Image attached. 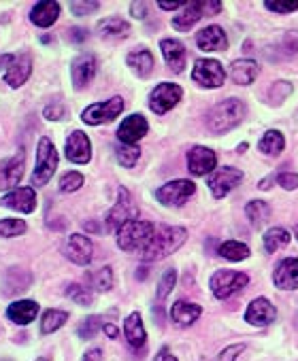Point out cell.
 I'll list each match as a JSON object with an SVG mask.
<instances>
[{
    "mask_svg": "<svg viewBox=\"0 0 298 361\" xmlns=\"http://www.w3.org/2000/svg\"><path fill=\"white\" fill-rule=\"evenodd\" d=\"M188 238V232L186 228H177V226H165V228H158L149 240L145 245V249L141 251V257L145 262H158V259H165L169 257L171 253H175Z\"/></svg>",
    "mask_w": 298,
    "mask_h": 361,
    "instance_id": "cell-1",
    "label": "cell"
},
{
    "mask_svg": "<svg viewBox=\"0 0 298 361\" xmlns=\"http://www.w3.org/2000/svg\"><path fill=\"white\" fill-rule=\"evenodd\" d=\"M245 111H247V109H245V104H243L239 98H226V100L217 102V104L209 111V115H207V126H209L211 132L224 134V132L237 128V126L243 121Z\"/></svg>",
    "mask_w": 298,
    "mask_h": 361,
    "instance_id": "cell-2",
    "label": "cell"
},
{
    "mask_svg": "<svg viewBox=\"0 0 298 361\" xmlns=\"http://www.w3.org/2000/svg\"><path fill=\"white\" fill-rule=\"evenodd\" d=\"M154 232H156L154 224L132 219L117 230V245L121 251H143L145 245L152 240Z\"/></svg>",
    "mask_w": 298,
    "mask_h": 361,
    "instance_id": "cell-3",
    "label": "cell"
},
{
    "mask_svg": "<svg viewBox=\"0 0 298 361\" xmlns=\"http://www.w3.org/2000/svg\"><path fill=\"white\" fill-rule=\"evenodd\" d=\"M56 168H58V151H56L54 142L47 136H43L37 147V168L32 172V185H37V188L47 185Z\"/></svg>",
    "mask_w": 298,
    "mask_h": 361,
    "instance_id": "cell-4",
    "label": "cell"
},
{
    "mask_svg": "<svg viewBox=\"0 0 298 361\" xmlns=\"http://www.w3.org/2000/svg\"><path fill=\"white\" fill-rule=\"evenodd\" d=\"M249 285V276L245 272L234 270H217L211 276V291L217 300H226L234 293H239L243 287Z\"/></svg>",
    "mask_w": 298,
    "mask_h": 361,
    "instance_id": "cell-5",
    "label": "cell"
},
{
    "mask_svg": "<svg viewBox=\"0 0 298 361\" xmlns=\"http://www.w3.org/2000/svg\"><path fill=\"white\" fill-rule=\"evenodd\" d=\"M196 194V185L188 178H177V180H171V183L162 185L158 192H156V198L160 204L165 207H181L186 204L188 198H192Z\"/></svg>",
    "mask_w": 298,
    "mask_h": 361,
    "instance_id": "cell-6",
    "label": "cell"
},
{
    "mask_svg": "<svg viewBox=\"0 0 298 361\" xmlns=\"http://www.w3.org/2000/svg\"><path fill=\"white\" fill-rule=\"evenodd\" d=\"M121 111H124V98L113 96L111 100L90 104V106L81 113V119H83V123H88V126H100V123L113 121Z\"/></svg>",
    "mask_w": 298,
    "mask_h": 361,
    "instance_id": "cell-7",
    "label": "cell"
},
{
    "mask_svg": "<svg viewBox=\"0 0 298 361\" xmlns=\"http://www.w3.org/2000/svg\"><path fill=\"white\" fill-rule=\"evenodd\" d=\"M192 79L201 85V87H207V90H213V87H222L224 81H226V71L222 68V64L217 60H196L194 64V71H192Z\"/></svg>",
    "mask_w": 298,
    "mask_h": 361,
    "instance_id": "cell-8",
    "label": "cell"
},
{
    "mask_svg": "<svg viewBox=\"0 0 298 361\" xmlns=\"http://www.w3.org/2000/svg\"><path fill=\"white\" fill-rule=\"evenodd\" d=\"M243 180V172L239 168H232V166H224V168H217L211 176H209V190L213 194L215 200H222L230 190H234L239 183Z\"/></svg>",
    "mask_w": 298,
    "mask_h": 361,
    "instance_id": "cell-9",
    "label": "cell"
},
{
    "mask_svg": "<svg viewBox=\"0 0 298 361\" xmlns=\"http://www.w3.org/2000/svg\"><path fill=\"white\" fill-rule=\"evenodd\" d=\"M184 96V90L175 83H160L158 87H154V92L149 94V109H152L156 115H165L169 113Z\"/></svg>",
    "mask_w": 298,
    "mask_h": 361,
    "instance_id": "cell-10",
    "label": "cell"
},
{
    "mask_svg": "<svg viewBox=\"0 0 298 361\" xmlns=\"http://www.w3.org/2000/svg\"><path fill=\"white\" fill-rule=\"evenodd\" d=\"M134 215H136V209H134L132 196L128 194V190L119 188L117 202H115V207L107 213V228H109V230H119L121 226H126L128 221H132Z\"/></svg>",
    "mask_w": 298,
    "mask_h": 361,
    "instance_id": "cell-11",
    "label": "cell"
},
{
    "mask_svg": "<svg viewBox=\"0 0 298 361\" xmlns=\"http://www.w3.org/2000/svg\"><path fill=\"white\" fill-rule=\"evenodd\" d=\"M62 251H64V255H66L73 264H77V266H88V264L92 262V257H94V245H92V240H90L88 236H83V234H73V236H68L66 243H64V247H62Z\"/></svg>",
    "mask_w": 298,
    "mask_h": 361,
    "instance_id": "cell-12",
    "label": "cell"
},
{
    "mask_svg": "<svg viewBox=\"0 0 298 361\" xmlns=\"http://www.w3.org/2000/svg\"><path fill=\"white\" fill-rule=\"evenodd\" d=\"M7 73H5V83L11 87H20L28 81L32 73V60L28 54H18V56H7Z\"/></svg>",
    "mask_w": 298,
    "mask_h": 361,
    "instance_id": "cell-13",
    "label": "cell"
},
{
    "mask_svg": "<svg viewBox=\"0 0 298 361\" xmlns=\"http://www.w3.org/2000/svg\"><path fill=\"white\" fill-rule=\"evenodd\" d=\"M217 166V155L207 147H192L188 151V170L196 176L213 174Z\"/></svg>",
    "mask_w": 298,
    "mask_h": 361,
    "instance_id": "cell-14",
    "label": "cell"
},
{
    "mask_svg": "<svg viewBox=\"0 0 298 361\" xmlns=\"http://www.w3.org/2000/svg\"><path fill=\"white\" fill-rule=\"evenodd\" d=\"M0 204L28 215L37 209V194L32 188H18V190L9 192L5 198H0Z\"/></svg>",
    "mask_w": 298,
    "mask_h": 361,
    "instance_id": "cell-15",
    "label": "cell"
},
{
    "mask_svg": "<svg viewBox=\"0 0 298 361\" xmlns=\"http://www.w3.org/2000/svg\"><path fill=\"white\" fill-rule=\"evenodd\" d=\"M66 157L73 161V164H88L90 157H92V145H90V138L81 132V130H75L68 138H66Z\"/></svg>",
    "mask_w": 298,
    "mask_h": 361,
    "instance_id": "cell-16",
    "label": "cell"
},
{
    "mask_svg": "<svg viewBox=\"0 0 298 361\" xmlns=\"http://www.w3.org/2000/svg\"><path fill=\"white\" fill-rule=\"evenodd\" d=\"M273 283L283 291L298 289V259L287 257V259L279 262L273 272Z\"/></svg>",
    "mask_w": 298,
    "mask_h": 361,
    "instance_id": "cell-17",
    "label": "cell"
},
{
    "mask_svg": "<svg viewBox=\"0 0 298 361\" xmlns=\"http://www.w3.org/2000/svg\"><path fill=\"white\" fill-rule=\"evenodd\" d=\"M275 317H277V310L266 298H256L245 310V321L251 325H258V327L270 325L275 321Z\"/></svg>",
    "mask_w": 298,
    "mask_h": 361,
    "instance_id": "cell-18",
    "label": "cell"
},
{
    "mask_svg": "<svg viewBox=\"0 0 298 361\" xmlns=\"http://www.w3.org/2000/svg\"><path fill=\"white\" fill-rule=\"evenodd\" d=\"M147 130H149L147 119L143 115L134 113V115H130V117H126L121 121V126L117 130V136H119V140L124 145H134L136 140H141L147 134Z\"/></svg>",
    "mask_w": 298,
    "mask_h": 361,
    "instance_id": "cell-19",
    "label": "cell"
},
{
    "mask_svg": "<svg viewBox=\"0 0 298 361\" xmlns=\"http://www.w3.org/2000/svg\"><path fill=\"white\" fill-rule=\"evenodd\" d=\"M196 45L201 51H224L228 47V37L220 26H207L196 35Z\"/></svg>",
    "mask_w": 298,
    "mask_h": 361,
    "instance_id": "cell-20",
    "label": "cell"
},
{
    "mask_svg": "<svg viewBox=\"0 0 298 361\" xmlns=\"http://www.w3.org/2000/svg\"><path fill=\"white\" fill-rule=\"evenodd\" d=\"M96 75V58L90 56V54H83L79 56L75 62H73V68H71V77H73V85L77 90H83Z\"/></svg>",
    "mask_w": 298,
    "mask_h": 361,
    "instance_id": "cell-21",
    "label": "cell"
},
{
    "mask_svg": "<svg viewBox=\"0 0 298 361\" xmlns=\"http://www.w3.org/2000/svg\"><path fill=\"white\" fill-rule=\"evenodd\" d=\"M24 176V151L0 164V188H13Z\"/></svg>",
    "mask_w": 298,
    "mask_h": 361,
    "instance_id": "cell-22",
    "label": "cell"
},
{
    "mask_svg": "<svg viewBox=\"0 0 298 361\" xmlns=\"http://www.w3.org/2000/svg\"><path fill=\"white\" fill-rule=\"evenodd\" d=\"M60 18V5L54 3V0H43V3H37L30 11V22L39 28H49L56 24V20Z\"/></svg>",
    "mask_w": 298,
    "mask_h": 361,
    "instance_id": "cell-23",
    "label": "cell"
},
{
    "mask_svg": "<svg viewBox=\"0 0 298 361\" xmlns=\"http://www.w3.org/2000/svg\"><path fill=\"white\" fill-rule=\"evenodd\" d=\"M160 49H162V56H165V62L167 66L173 71V73H181L186 68V47L175 41V39H165L160 43Z\"/></svg>",
    "mask_w": 298,
    "mask_h": 361,
    "instance_id": "cell-24",
    "label": "cell"
},
{
    "mask_svg": "<svg viewBox=\"0 0 298 361\" xmlns=\"http://www.w3.org/2000/svg\"><path fill=\"white\" fill-rule=\"evenodd\" d=\"M258 75H260V66H258V62H254V60L243 58V60H234V62L230 64V79H232L237 85H249V83L256 81Z\"/></svg>",
    "mask_w": 298,
    "mask_h": 361,
    "instance_id": "cell-25",
    "label": "cell"
},
{
    "mask_svg": "<svg viewBox=\"0 0 298 361\" xmlns=\"http://www.w3.org/2000/svg\"><path fill=\"white\" fill-rule=\"evenodd\" d=\"M37 314H39V304L32 300H20L7 308V317L18 325H28L30 321H35Z\"/></svg>",
    "mask_w": 298,
    "mask_h": 361,
    "instance_id": "cell-26",
    "label": "cell"
},
{
    "mask_svg": "<svg viewBox=\"0 0 298 361\" xmlns=\"http://www.w3.org/2000/svg\"><path fill=\"white\" fill-rule=\"evenodd\" d=\"M124 334H126V340H128V344L132 348L145 346L147 334H145V327H143V321H141V314L138 312L128 314V319L124 321Z\"/></svg>",
    "mask_w": 298,
    "mask_h": 361,
    "instance_id": "cell-27",
    "label": "cell"
},
{
    "mask_svg": "<svg viewBox=\"0 0 298 361\" xmlns=\"http://www.w3.org/2000/svg\"><path fill=\"white\" fill-rule=\"evenodd\" d=\"M201 312H203V308H201L198 304H192V302L181 300V302H175V304H173V308H171V319H173L177 325L188 327V325H192V323L201 317Z\"/></svg>",
    "mask_w": 298,
    "mask_h": 361,
    "instance_id": "cell-28",
    "label": "cell"
},
{
    "mask_svg": "<svg viewBox=\"0 0 298 361\" xmlns=\"http://www.w3.org/2000/svg\"><path fill=\"white\" fill-rule=\"evenodd\" d=\"M126 62L132 68V73L136 77H141V79L149 77V75H152V71H154V56L149 54L147 49H136V51L128 54Z\"/></svg>",
    "mask_w": 298,
    "mask_h": 361,
    "instance_id": "cell-29",
    "label": "cell"
},
{
    "mask_svg": "<svg viewBox=\"0 0 298 361\" xmlns=\"http://www.w3.org/2000/svg\"><path fill=\"white\" fill-rule=\"evenodd\" d=\"M203 18V11H201V5L198 3H188L184 13H179L175 20H173V28H177L179 32H188L196 26V22Z\"/></svg>",
    "mask_w": 298,
    "mask_h": 361,
    "instance_id": "cell-30",
    "label": "cell"
},
{
    "mask_svg": "<svg viewBox=\"0 0 298 361\" xmlns=\"http://www.w3.org/2000/svg\"><path fill=\"white\" fill-rule=\"evenodd\" d=\"M128 32H130V26L121 18H107L98 24V35L105 39H121Z\"/></svg>",
    "mask_w": 298,
    "mask_h": 361,
    "instance_id": "cell-31",
    "label": "cell"
},
{
    "mask_svg": "<svg viewBox=\"0 0 298 361\" xmlns=\"http://www.w3.org/2000/svg\"><path fill=\"white\" fill-rule=\"evenodd\" d=\"M283 147H285V138H283V134L277 132V130L264 132V136H262L260 142H258V149H260V153H264V155H279V153L283 151Z\"/></svg>",
    "mask_w": 298,
    "mask_h": 361,
    "instance_id": "cell-32",
    "label": "cell"
},
{
    "mask_svg": "<svg viewBox=\"0 0 298 361\" xmlns=\"http://www.w3.org/2000/svg\"><path fill=\"white\" fill-rule=\"evenodd\" d=\"M85 281L94 291H109L113 287V270L109 266H102L94 272H88Z\"/></svg>",
    "mask_w": 298,
    "mask_h": 361,
    "instance_id": "cell-33",
    "label": "cell"
},
{
    "mask_svg": "<svg viewBox=\"0 0 298 361\" xmlns=\"http://www.w3.org/2000/svg\"><path fill=\"white\" fill-rule=\"evenodd\" d=\"M245 213H247L249 224H251L256 230H260V228L270 219V207H268L266 202H262V200H254V202H249V204H247V209H245Z\"/></svg>",
    "mask_w": 298,
    "mask_h": 361,
    "instance_id": "cell-34",
    "label": "cell"
},
{
    "mask_svg": "<svg viewBox=\"0 0 298 361\" xmlns=\"http://www.w3.org/2000/svg\"><path fill=\"white\" fill-rule=\"evenodd\" d=\"M68 319V312L64 310H45L43 312V319H41V334H54L56 329H60Z\"/></svg>",
    "mask_w": 298,
    "mask_h": 361,
    "instance_id": "cell-35",
    "label": "cell"
},
{
    "mask_svg": "<svg viewBox=\"0 0 298 361\" xmlns=\"http://www.w3.org/2000/svg\"><path fill=\"white\" fill-rule=\"evenodd\" d=\"M287 243H290V234L283 228H270L264 234V251L266 253H275L277 249L285 247Z\"/></svg>",
    "mask_w": 298,
    "mask_h": 361,
    "instance_id": "cell-36",
    "label": "cell"
},
{
    "mask_svg": "<svg viewBox=\"0 0 298 361\" xmlns=\"http://www.w3.org/2000/svg\"><path fill=\"white\" fill-rule=\"evenodd\" d=\"M220 255L228 262H243L245 257H249V247L239 240H228L220 247Z\"/></svg>",
    "mask_w": 298,
    "mask_h": 361,
    "instance_id": "cell-37",
    "label": "cell"
},
{
    "mask_svg": "<svg viewBox=\"0 0 298 361\" xmlns=\"http://www.w3.org/2000/svg\"><path fill=\"white\" fill-rule=\"evenodd\" d=\"M115 155H117V161L124 168H132L138 161V157H141V149L134 147V145H119L117 151H115Z\"/></svg>",
    "mask_w": 298,
    "mask_h": 361,
    "instance_id": "cell-38",
    "label": "cell"
},
{
    "mask_svg": "<svg viewBox=\"0 0 298 361\" xmlns=\"http://www.w3.org/2000/svg\"><path fill=\"white\" fill-rule=\"evenodd\" d=\"M100 327H105V325H102V317H98V314H94V317H85V319L79 323L77 334H79V338L90 340V338H94V336L98 334V329H100Z\"/></svg>",
    "mask_w": 298,
    "mask_h": 361,
    "instance_id": "cell-39",
    "label": "cell"
},
{
    "mask_svg": "<svg viewBox=\"0 0 298 361\" xmlns=\"http://www.w3.org/2000/svg\"><path fill=\"white\" fill-rule=\"evenodd\" d=\"M26 232V221L24 219H0V236L5 238H16Z\"/></svg>",
    "mask_w": 298,
    "mask_h": 361,
    "instance_id": "cell-40",
    "label": "cell"
},
{
    "mask_svg": "<svg viewBox=\"0 0 298 361\" xmlns=\"http://www.w3.org/2000/svg\"><path fill=\"white\" fill-rule=\"evenodd\" d=\"M175 283H177V272H175V270L171 268V270H167V272L162 274V279H160V285H158V293H156L158 302H165V300L169 298V293L173 291Z\"/></svg>",
    "mask_w": 298,
    "mask_h": 361,
    "instance_id": "cell-41",
    "label": "cell"
},
{
    "mask_svg": "<svg viewBox=\"0 0 298 361\" xmlns=\"http://www.w3.org/2000/svg\"><path fill=\"white\" fill-rule=\"evenodd\" d=\"M81 185H83V176H81L79 172H66V174L60 178V192H64V194H73V192H77Z\"/></svg>",
    "mask_w": 298,
    "mask_h": 361,
    "instance_id": "cell-42",
    "label": "cell"
},
{
    "mask_svg": "<svg viewBox=\"0 0 298 361\" xmlns=\"http://www.w3.org/2000/svg\"><path fill=\"white\" fill-rule=\"evenodd\" d=\"M66 295H68L73 302L81 304V306H90V304H92V293H90V289H88V287L71 285V287L66 289Z\"/></svg>",
    "mask_w": 298,
    "mask_h": 361,
    "instance_id": "cell-43",
    "label": "cell"
},
{
    "mask_svg": "<svg viewBox=\"0 0 298 361\" xmlns=\"http://www.w3.org/2000/svg\"><path fill=\"white\" fill-rule=\"evenodd\" d=\"M264 7L268 9V11H275V13H292V11H296L298 9V3L296 0H281V3H275V0H268V3H264Z\"/></svg>",
    "mask_w": 298,
    "mask_h": 361,
    "instance_id": "cell-44",
    "label": "cell"
},
{
    "mask_svg": "<svg viewBox=\"0 0 298 361\" xmlns=\"http://www.w3.org/2000/svg\"><path fill=\"white\" fill-rule=\"evenodd\" d=\"M277 183H279L283 190L292 192V190L298 188V174H294V172H279V174H277Z\"/></svg>",
    "mask_w": 298,
    "mask_h": 361,
    "instance_id": "cell-45",
    "label": "cell"
},
{
    "mask_svg": "<svg viewBox=\"0 0 298 361\" xmlns=\"http://www.w3.org/2000/svg\"><path fill=\"white\" fill-rule=\"evenodd\" d=\"M98 7H100L98 3H81V0H77V3H71V11H73L75 16H79V18L94 13Z\"/></svg>",
    "mask_w": 298,
    "mask_h": 361,
    "instance_id": "cell-46",
    "label": "cell"
},
{
    "mask_svg": "<svg viewBox=\"0 0 298 361\" xmlns=\"http://www.w3.org/2000/svg\"><path fill=\"white\" fill-rule=\"evenodd\" d=\"M64 115H66V109H64V104H62V102H52V104H47V106H45V117H47V119H52V121H56V119H64Z\"/></svg>",
    "mask_w": 298,
    "mask_h": 361,
    "instance_id": "cell-47",
    "label": "cell"
},
{
    "mask_svg": "<svg viewBox=\"0 0 298 361\" xmlns=\"http://www.w3.org/2000/svg\"><path fill=\"white\" fill-rule=\"evenodd\" d=\"M290 92H292L290 83H285V81H279V83H275V85H273L270 100H273V102H279V100H283L285 96H290Z\"/></svg>",
    "mask_w": 298,
    "mask_h": 361,
    "instance_id": "cell-48",
    "label": "cell"
},
{
    "mask_svg": "<svg viewBox=\"0 0 298 361\" xmlns=\"http://www.w3.org/2000/svg\"><path fill=\"white\" fill-rule=\"evenodd\" d=\"M245 350V344H232L228 348L222 350V355L217 357V361H237V357Z\"/></svg>",
    "mask_w": 298,
    "mask_h": 361,
    "instance_id": "cell-49",
    "label": "cell"
},
{
    "mask_svg": "<svg viewBox=\"0 0 298 361\" xmlns=\"http://www.w3.org/2000/svg\"><path fill=\"white\" fill-rule=\"evenodd\" d=\"M201 5V11H203V18L205 16H215V13H220L222 11V3H213V0H209V3H198Z\"/></svg>",
    "mask_w": 298,
    "mask_h": 361,
    "instance_id": "cell-50",
    "label": "cell"
},
{
    "mask_svg": "<svg viewBox=\"0 0 298 361\" xmlns=\"http://www.w3.org/2000/svg\"><path fill=\"white\" fill-rule=\"evenodd\" d=\"M145 11H147V5H145V3H132V5H130V13H132L136 20L145 18Z\"/></svg>",
    "mask_w": 298,
    "mask_h": 361,
    "instance_id": "cell-51",
    "label": "cell"
},
{
    "mask_svg": "<svg viewBox=\"0 0 298 361\" xmlns=\"http://www.w3.org/2000/svg\"><path fill=\"white\" fill-rule=\"evenodd\" d=\"M81 361H102V350L100 348H90Z\"/></svg>",
    "mask_w": 298,
    "mask_h": 361,
    "instance_id": "cell-52",
    "label": "cell"
},
{
    "mask_svg": "<svg viewBox=\"0 0 298 361\" xmlns=\"http://www.w3.org/2000/svg\"><path fill=\"white\" fill-rule=\"evenodd\" d=\"M154 361H177V357L169 350V348H162L158 355H156V359Z\"/></svg>",
    "mask_w": 298,
    "mask_h": 361,
    "instance_id": "cell-53",
    "label": "cell"
},
{
    "mask_svg": "<svg viewBox=\"0 0 298 361\" xmlns=\"http://www.w3.org/2000/svg\"><path fill=\"white\" fill-rule=\"evenodd\" d=\"M188 3H158V7L160 9H167V11H175V9H179V7H186Z\"/></svg>",
    "mask_w": 298,
    "mask_h": 361,
    "instance_id": "cell-54",
    "label": "cell"
},
{
    "mask_svg": "<svg viewBox=\"0 0 298 361\" xmlns=\"http://www.w3.org/2000/svg\"><path fill=\"white\" fill-rule=\"evenodd\" d=\"M88 35H85V30H81V28H75V30H71V39L73 41H83Z\"/></svg>",
    "mask_w": 298,
    "mask_h": 361,
    "instance_id": "cell-55",
    "label": "cell"
},
{
    "mask_svg": "<svg viewBox=\"0 0 298 361\" xmlns=\"http://www.w3.org/2000/svg\"><path fill=\"white\" fill-rule=\"evenodd\" d=\"M102 329H105V334H107L109 338H117V327H115L113 323H105Z\"/></svg>",
    "mask_w": 298,
    "mask_h": 361,
    "instance_id": "cell-56",
    "label": "cell"
},
{
    "mask_svg": "<svg viewBox=\"0 0 298 361\" xmlns=\"http://www.w3.org/2000/svg\"><path fill=\"white\" fill-rule=\"evenodd\" d=\"M258 188H260V190H268V188H270V178H262Z\"/></svg>",
    "mask_w": 298,
    "mask_h": 361,
    "instance_id": "cell-57",
    "label": "cell"
},
{
    "mask_svg": "<svg viewBox=\"0 0 298 361\" xmlns=\"http://www.w3.org/2000/svg\"><path fill=\"white\" fill-rule=\"evenodd\" d=\"M294 234H296V238H298V226H296V230H294Z\"/></svg>",
    "mask_w": 298,
    "mask_h": 361,
    "instance_id": "cell-58",
    "label": "cell"
},
{
    "mask_svg": "<svg viewBox=\"0 0 298 361\" xmlns=\"http://www.w3.org/2000/svg\"><path fill=\"white\" fill-rule=\"evenodd\" d=\"M37 361H47V359H37Z\"/></svg>",
    "mask_w": 298,
    "mask_h": 361,
    "instance_id": "cell-59",
    "label": "cell"
}]
</instances>
